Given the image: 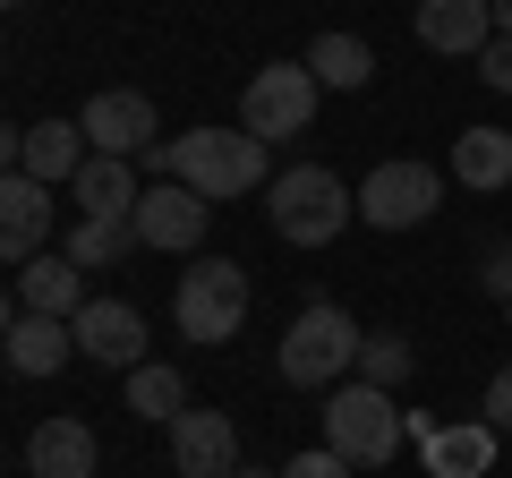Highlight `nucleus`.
Instances as JSON below:
<instances>
[{"label": "nucleus", "mask_w": 512, "mask_h": 478, "mask_svg": "<svg viewBox=\"0 0 512 478\" xmlns=\"http://www.w3.org/2000/svg\"><path fill=\"white\" fill-rule=\"evenodd\" d=\"M137 163H146L154 180H188L205 205H222V197H248V188L265 180V137H248V129H188V137L146 146Z\"/></svg>", "instance_id": "f257e3e1"}, {"label": "nucleus", "mask_w": 512, "mask_h": 478, "mask_svg": "<svg viewBox=\"0 0 512 478\" xmlns=\"http://www.w3.org/2000/svg\"><path fill=\"white\" fill-rule=\"evenodd\" d=\"M265 214H274V231L291 248H325V239H342L359 222V188H342L325 163H291L265 180Z\"/></svg>", "instance_id": "f03ea898"}, {"label": "nucleus", "mask_w": 512, "mask_h": 478, "mask_svg": "<svg viewBox=\"0 0 512 478\" xmlns=\"http://www.w3.org/2000/svg\"><path fill=\"white\" fill-rule=\"evenodd\" d=\"M359 350H367V333L350 325V308L316 299V308L291 316V333H282V350H274V368H282V385H299V393H333L350 368H359Z\"/></svg>", "instance_id": "7ed1b4c3"}, {"label": "nucleus", "mask_w": 512, "mask_h": 478, "mask_svg": "<svg viewBox=\"0 0 512 478\" xmlns=\"http://www.w3.org/2000/svg\"><path fill=\"white\" fill-rule=\"evenodd\" d=\"M402 436H410V419L393 410V393H376V385H333L325 393V444L350 470H384Z\"/></svg>", "instance_id": "20e7f679"}, {"label": "nucleus", "mask_w": 512, "mask_h": 478, "mask_svg": "<svg viewBox=\"0 0 512 478\" xmlns=\"http://www.w3.org/2000/svg\"><path fill=\"white\" fill-rule=\"evenodd\" d=\"M316 69L308 60H265V69L248 77V94H239V129L265 137V146H282V137H308L316 120Z\"/></svg>", "instance_id": "39448f33"}, {"label": "nucleus", "mask_w": 512, "mask_h": 478, "mask_svg": "<svg viewBox=\"0 0 512 478\" xmlns=\"http://www.w3.org/2000/svg\"><path fill=\"white\" fill-rule=\"evenodd\" d=\"M171 308H180V333L188 342H239V325H248V274H239L231 257H197L180 274V299H171Z\"/></svg>", "instance_id": "423d86ee"}, {"label": "nucleus", "mask_w": 512, "mask_h": 478, "mask_svg": "<svg viewBox=\"0 0 512 478\" xmlns=\"http://www.w3.org/2000/svg\"><path fill=\"white\" fill-rule=\"evenodd\" d=\"M436 205H444L436 163H376L359 180V222H376V231H419Z\"/></svg>", "instance_id": "0eeeda50"}, {"label": "nucleus", "mask_w": 512, "mask_h": 478, "mask_svg": "<svg viewBox=\"0 0 512 478\" xmlns=\"http://www.w3.org/2000/svg\"><path fill=\"white\" fill-rule=\"evenodd\" d=\"M77 129H86L94 154H120V163H137L146 146H163V111H154V94L111 86V94H94V103L77 111Z\"/></svg>", "instance_id": "6e6552de"}, {"label": "nucleus", "mask_w": 512, "mask_h": 478, "mask_svg": "<svg viewBox=\"0 0 512 478\" xmlns=\"http://www.w3.org/2000/svg\"><path fill=\"white\" fill-rule=\"evenodd\" d=\"M128 222H137V248H171V257H188V248L205 239V222H214V205H205L188 180H154Z\"/></svg>", "instance_id": "1a4fd4ad"}, {"label": "nucleus", "mask_w": 512, "mask_h": 478, "mask_svg": "<svg viewBox=\"0 0 512 478\" xmlns=\"http://www.w3.org/2000/svg\"><path fill=\"white\" fill-rule=\"evenodd\" d=\"M86 163H94V146H86V129H77V120H35V129H9V171H26V180H43V188H69Z\"/></svg>", "instance_id": "9d476101"}, {"label": "nucleus", "mask_w": 512, "mask_h": 478, "mask_svg": "<svg viewBox=\"0 0 512 478\" xmlns=\"http://www.w3.org/2000/svg\"><path fill=\"white\" fill-rule=\"evenodd\" d=\"M171 470L180 478H231L239 470L231 410H180V419H171Z\"/></svg>", "instance_id": "9b49d317"}, {"label": "nucleus", "mask_w": 512, "mask_h": 478, "mask_svg": "<svg viewBox=\"0 0 512 478\" xmlns=\"http://www.w3.org/2000/svg\"><path fill=\"white\" fill-rule=\"evenodd\" d=\"M69 325H77V350L86 359H103V368H146V316L128 308V299H86Z\"/></svg>", "instance_id": "f8f14e48"}, {"label": "nucleus", "mask_w": 512, "mask_h": 478, "mask_svg": "<svg viewBox=\"0 0 512 478\" xmlns=\"http://www.w3.org/2000/svg\"><path fill=\"white\" fill-rule=\"evenodd\" d=\"M43 239H52V188L26 180V171H9V180H0V257L35 265Z\"/></svg>", "instance_id": "ddd939ff"}, {"label": "nucleus", "mask_w": 512, "mask_h": 478, "mask_svg": "<svg viewBox=\"0 0 512 478\" xmlns=\"http://www.w3.org/2000/svg\"><path fill=\"white\" fill-rule=\"evenodd\" d=\"M419 43L444 60H478L495 43V0H419Z\"/></svg>", "instance_id": "4468645a"}, {"label": "nucleus", "mask_w": 512, "mask_h": 478, "mask_svg": "<svg viewBox=\"0 0 512 478\" xmlns=\"http://www.w3.org/2000/svg\"><path fill=\"white\" fill-rule=\"evenodd\" d=\"M410 436H419L427 453V478H487L495 470V427H444V419H410Z\"/></svg>", "instance_id": "2eb2a0df"}, {"label": "nucleus", "mask_w": 512, "mask_h": 478, "mask_svg": "<svg viewBox=\"0 0 512 478\" xmlns=\"http://www.w3.org/2000/svg\"><path fill=\"white\" fill-rule=\"evenodd\" d=\"M9 376H60L77 359V325L69 316H26V308H9Z\"/></svg>", "instance_id": "dca6fc26"}, {"label": "nucleus", "mask_w": 512, "mask_h": 478, "mask_svg": "<svg viewBox=\"0 0 512 478\" xmlns=\"http://www.w3.org/2000/svg\"><path fill=\"white\" fill-rule=\"evenodd\" d=\"M137 197H146V180H137V163H120V154H94V163L69 180V205L86 222H128Z\"/></svg>", "instance_id": "f3484780"}, {"label": "nucleus", "mask_w": 512, "mask_h": 478, "mask_svg": "<svg viewBox=\"0 0 512 478\" xmlns=\"http://www.w3.org/2000/svg\"><path fill=\"white\" fill-rule=\"evenodd\" d=\"M86 299H94L86 274H77L60 248H43L35 265H18V291H9V308H26V316H77Z\"/></svg>", "instance_id": "a211bd4d"}, {"label": "nucleus", "mask_w": 512, "mask_h": 478, "mask_svg": "<svg viewBox=\"0 0 512 478\" xmlns=\"http://www.w3.org/2000/svg\"><path fill=\"white\" fill-rule=\"evenodd\" d=\"M26 470L35 478H94V427L86 419H43L26 436Z\"/></svg>", "instance_id": "6ab92c4d"}, {"label": "nucleus", "mask_w": 512, "mask_h": 478, "mask_svg": "<svg viewBox=\"0 0 512 478\" xmlns=\"http://www.w3.org/2000/svg\"><path fill=\"white\" fill-rule=\"evenodd\" d=\"M453 180L478 188V197L512 188V129H461L453 137Z\"/></svg>", "instance_id": "aec40b11"}, {"label": "nucleus", "mask_w": 512, "mask_h": 478, "mask_svg": "<svg viewBox=\"0 0 512 478\" xmlns=\"http://www.w3.org/2000/svg\"><path fill=\"white\" fill-rule=\"evenodd\" d=\"M308 69H316V86L359 94L367 77H376V52H367L359 35H342V26H333V35H316V43H308Z\"/></svg>", "instance_id": "412c9836"}, {"label": "nucleus", "mask_w": 512, "mask_h": 478, "mask_svg": "<svg viewBox=\"0 0 512 478\" xmlns=\"http://www.w3.org/2000/svg\"><path fill=\"white\" fill-rule=\"evenodd\" d=\"M128 248H137V222H69V239H60V257L77 265V274H103V265H120Z\"/></svg>", "instance_id": "4be33fe9"}, {"label": "nucleus", "mask_w": 512, "mask_h": 478, "mask_svg": "<svg viewBox=\"0 0 512 478\" xmlns=\"http://www.w3.org/2000/svg\"><path fill=\"white\" fill-rule=\"evenodd\" d=\"M128 410L137 419H180L188 410V385H180V368H163V359H146V368H128Z\"/></svg>", "instance_id": "5701e85b"}, {"label": "nucleus", "mask_w": 512, "mask_h": 478, "mask_svg": "<svg viewBox=\"0 0 512 478\" xmlns=\"http://www.w3.org/2000/svg\"><path fill=\"white\" fill-rule=\"evenodd\" d=\"M410 368H419V350H410L402 333H367V350H359V385L402 393V385H410Z\"/></svg>", "instance_id": "b1692460"}, {"label": "nucleus", "mask_w": 512, "mask_h": 478, "mask_svg": "<svg viewBox=\"0 0 512 478\" xmlns=\"http://www.w3.org/2000/svg\"><path fill=\"white\" fill-rule=\"evenodd\" d=\"M274 478H350V461L333 453V444H316V453H299V461H282Z\"/></svg>", "instance_id": "393cba45"}, {"label": "nucleus", "mask_w": 512, "mask_h": 478, "mask_svg": "<svg viewBox=\"0 0 512 478\" xmlns=\"http://www.w3.org/2000/svg\"><path fill=\"white\" fill-rule=\"evenodd\" d=\"M478 77H487L495 94H512V35H495L487 52H478Z\"/></svg>", "instance_id": "a878e982"}, {"label": "nucleus", "mask_w": 512, "mask_h": 478, "mask_svg": "<svg viewBox=\"0 0 512 478\" xmlns=\"http://www.w3.org/2000/svg\"><path fill=\"white\" fill-rule=\"evenodd\" d=\"M487 427H495V436H512V359L495 368V385H487Z\"/></svg>", "instance_id": "bb28decb"}, {"label": "nucleus", "mask_w": 512, "mask_h": 478, "mask_svg": "<svg viewBox=\"0 0 512 478\" xmlns=\"http://www.w3.org/2000/svg\"><path fill=\"white\" fill-rule=\"evenodd\" d=\"M478 282H487L495 299H512V239H504V248H487V265H478Z\"/></svg>", "instance_id": "cd10ccee"}, {"label": "nucleus", "mask_w": 512, "mask_h": 478, "mask_svg": "<svg viewBox=\"0 0 512 478\" xmlns=\"http://www.w3.org/2000/svg\"><path fill=\"white\" fill-rule=\"evenodd\" d=\"M495 35H512V0H495Z\"/></svg>", "instance_id": "c85d7f7f"}, {"label": "nucleus", "mask_w": 512, "mask_h": 478, "mask_svg": "<svg viewBox=\"0 0 512 478\" xmlns=\"http://www.w3.org/2000/svg\"><path fill=\"white\" fill-rule=\"evenodd\" d=\"M231 478H265V470H231Z\"/></svg>", "instance_id": "c756f323"}, {"label": "nucleus", "mask_w": 512, "mask_h": 478, "mask_svg": "<svg viewBox=\"0 0 512 478\" xmlns=\"http://www.w3.org/2000/svg\"><path fill=\"white\" fill-rule=\"evenodd\" d=\"M504 325H512V299H504Z\"/></svg>", "instance_id": "7c9ffc66"}, {"label": "nucleus", "mask_w": 512, "mask_h": 478, "mask_svg": "<svg viewBox=\"0 0 512 478\" xmlns=\"http://www.w3.org/2000/svg\"><path fill=\"white\" fill-rule=\"evenodd\" d=\"M9 9H26V0H9Z\"/></svg>", "instance_id": "2f4dec72"}]
</instances>
